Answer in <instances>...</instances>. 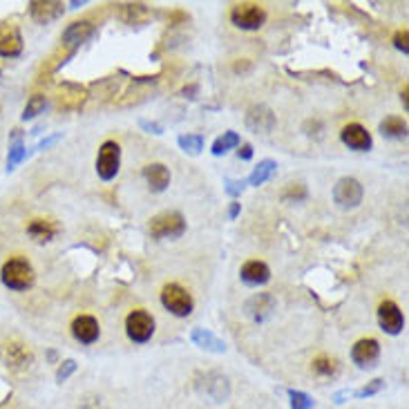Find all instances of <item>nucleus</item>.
I'll list each match as a JSON object with an SVG mask.
<instances>
[{
    "instance_id": "f257e3e1",
    "label": "nucleus",
    "mask_w": 409,
    "mask_h": 409,
    "mask_svg": "<svg viewBox=\"0 0 409 409\" xmlns=\"http://www.w3.org/2000/svg\"><path fill=\"white\" fill-rule=\"evenodd\" d=\"M0 280L12 291H27L32 289L36 282V271L34 267L23 258H12L3 264L0 269Z\"/></svg>"
},
{
    "instance_id": "f03ea898",
    "label": "nucleus",
    "mask_w": 409,
    "mask_h": 409,
    "mask_svg": "<svg viewBox=\"0 0 409 409\" xmlns=\"http://www.w3.org/2000/svg\"><path fill=\"white\" fill-rule=\"evenodd\" d=\"M195 390L210 403H226L231 398V383L222 372H206L195 378Z\"/></svg>"
},
{
    "instance_id": "7ed1b4c3",
    "label": "nucleus",
    "mask_w": 409,
    "mask_h": 409,
    "mask_svg": "<svg viewBox=\"0 0 409 409\" xmlns=\"http://www.w3.org/2000/svg\"><path fill=\"white\" fill-rule=\"evenodd\" d=\"M186 233V219L177 210L159 212L150 219V235L155 240H177Z\"/></svg>"
},
{
    "instance_id": "20e7f679",
    "label": "nucleus",
    "mask_w": 409,
    "mask_h": 409,
    "mask_svg": "<svg viewBox=\"0 0 409 409\" xmlns=\"http://www.w3.org/2000/svg\"><path fill=\"white\" fill-rule=\"evenodd\" d=\"M231 23L244 29V32H255V29H260L267 23V9L258 3H240L233 7Z\"/></svg>"
},
{
    "instance_id": "39448f33",
    "label": "nucleus",
    "mask_w": 409,
    "mask_h": 409,
    "mask_svg": "<svg viewBox=\"0 0 409 409\" xmlns=\"http://www.w3.org/2000/svg\"><path fill=\"white\" fill-rule=\"evenodd\" d=\"M161 304H163V309L170 311L172 315H177V318H188V315L192 313V306H195L190 293L179 284H166L163 286Z\"/></svg>"
},
{
    "instance_id": "423d86ee",
    "label": "nucleus",
    "mask_w": 409,
    "mask_h": 409,
    "mask_svg": "<svg viewBox=\"0 0 409 409\" xmlns=\"http://www.w3.org/2000/svg\"><path fill=\"white\" fill-rule=\"evenodd\" d=\"M362 195H365L362 183L353 177H342L333 186V201H335V206L342 210H351L360 206Z\"/></svg>"
},
{
    "instance_id": "0eeeda50",
    "label": "nucleus",
    "mask_w": 409,
    "mask_h": 409,
    "mask_svg": "<svg viewBox=\"0 0 409 409\" xmlns=\"http://www.w3.org/2000/svg\"><path fill=\"white\" fill-rule=\"evenodd\" d=\"M121 168V146L117 141H106L97 155V175L103 181H112Z\"/></svg>"
},
{
    "instance_id": "6e6552de",
    "label": "nucleus",
    "mask_w": 409,
    "mask_h": 409,
    "mask_svg": "<svg viewBox=\"0 0 409 409\" xmlns=\"http://www.w3.org/2000/svg\"><path fill=\"white\" fill-rule=\"evenodd\" d=\"M126 333H128V338L137 344L148 342L152 335H155V318L143 309L132 311L126 318Z\"/></svg>"
},
{
    "instance_id": "1a4fd4ad",
    "label": "nucleus",
    "mask_w": 409,
    "mask_h": 409,
    "mask_svg": "<svg viewBox=\"0 0 409 409\" xmlns=\"http://www.w3.org/2000/svg\"><path fill=\"white\" fill-rule=\"evenodd\" d=\"M244 126H247L253 135H271L275 126H278V117H275V112L269 106L258 103L247 110Z\"/></svg>"
},
{
    "instance_id": "9d476101",
    "label": "nucleus",
    "mask_w": 409,
    "mask_h": 409,
    "mask_svg": "<svg viewBox=\"0 0 409 409\" xmlns=\"http://www.w3.org/2000/svg\"><path fill=\"white\" fill-rule=\"evenodd\" d=\"M3 360L12 372L23 374L27 372L29 367L34 365V353L32 349L25 344V342H18V340H9L3 347Z\"/></svg>"
},
{
    "instance_id": "9b49d317",
    "label": "nucleus",
    "mask_w": 409,
    "mask_h": 409,
    "mask_svg": "<svg viewBox=\"0 0 409 409\" xmlns=\"http://www.w3.org/2000/svg\"><path fill=\"white\" fill-rule=\"evenodd\" d=\"M97 27L90 23V20H76V23H72L63 29V36H60V43L67 49V52L76 54V49L87 43V40L94 36Z\"/></svg>"
},
{
    "instance_id": "f8f14e48",
    "label": "nucleus",
    "mask_w": 409,
    "mask_h": 409,
    "mask_svg": "<svg viewBox=\"0 0 409 409\" xmlns=\"http://www.w3.org/2000/svg\"><path fill=\"white\" fill-rule=\"evenodd\" d=\"M378 324L387 335H398L405 329V315L398 309V304L392 300H385L378 306Z\"/></svg>"
},
{
    "instance_id": "ddd939ff",
    "label": "nucleus",
    "mask_w": 409,
    "mask_h": 409,
    "mask_svg": "<svg viewBox=\"0 0 409 409\" xmlns=\"http://www.w3.org/2000/svg\"><path fill=\"white\" fill-rule=\"evenodd\" d=\"M381 358V344L376 338H362L351 347V360L360 369H372Z\"/></svg>"
},
{
    "instance_id": "4468645a",
    "label": "nucleus",
    "mask_w": 409,
    "mask_h": 409,
    "mask_svg": "<svg viewBox=\"0 0 409 409\" xmlns=\"http://www.w3.org/2000/svg\"><path fill=\"white\" fill-rule=\"evenodd\" d=\"M27 9H29V16H32L38 25H49L63 16L65 5L58 3V0H32V3L27 5Z\"/></svg>"
},
{
    "instance_id": "2eb2a0df",
    "label": "nucleus",
    "mask_w": 409,
    "mask_h": 409,
    "mask_svg": "<svg viewBox=\"0 0 409 409\" xmlns=\"http://www.w3.org/2000/svg\"><path fill=\"white\" fill-rule=\"evenodd\" d=\"M275 306H278V302H275V298L271 293H255L253 298L247 302V315L253 320V322H267L271 315L275 313Z\"/></svg>"
},
{
    "instance_id": "dca6fc26",
    "label": "nucleus",
    "mask_w": 409,
    "mask_h": 409,
    "mask_svg": "<svg viewBox=\"0 0 409 409\" xmlns=\"http://www.w3.org/2000/svg\"><path fill=\"white\" fill-rule=\"evenodd\" d=\"M23 52V36L14 23H0V56L16 58Z\"/></svg>"
},
{
    "instance_id": "f3484780",
    "label": "nucleus",
    "mask_w": 409,
    "mask_h": 409,
    "mask_svg": "<svg viewBox=\"0 0 409 409\" xmlns=\"http://www.w3.org/2000/svg\"><path fill=\"white\" fill-rule=\"evenodd\" d=\"M340 139L347 148H351L356 152H367L372 150V135L367 132V128H362L360 124H349L344 126L342 132H340Z\"/></svg>"
},
{
    "instance_id": "a211bd4d",
    "label": "nucleus",
    "mask_w": 409,
    "mask_h": 409,
    "mask_svg": "<svg viewBox=\"0 0 409 409\" xmlns=\"http://www.w3.org/2000/svg\"><path fill=\"white\" fill-rule=\"evenodd\" d=\"M99 322L92 315H78L72 322V335L81 342V344H94L99 340Z\"/></svg>"
},
{
    "instance_id": "6ab92c4d",
    "label": "nucleus",
    "mask_w": 409,
    "mask_h": 409,
    "mask_svg": "<svg viewBox=\"0 0 409 409\" xmlns=\"http://www.w3.org/2000/svg\"><path fill=\"white\" fill-rule=\"evenodd\" d=\"M240 278L247 286H262L271 280V269L260 260H251L240 269Z\"/></svg>"
},
{
    "instance_id": "aec40b11",
    "label": "nucleus",
    "mask_w": 409,
    "mask_h": 409,
    "mask_svg": "<svg viewBox=\"0 0 409 409\" xmlns=\"http://www.w3.org/2000/svg\"><path fill=\"white\" fill-rule=\"evenodd\" d=\"M143 177L148 181L150 192H163L170 186V170L163 163H150L143 168Z\"/></svg>"
},
{
    "instance_id": "412c9836",
    "label": "nucleus",
    "mask_w": 409,
    "mask_h": 409,
    "mask_svg": "<svg viewBox=\"0 0 409 409\" xmlns=\"http://www.w3.org/2000/svg\"><path fill=\"white\" fill-rule=\"evenodd\" d=\"M190 340L203 351H210V353H224L226 351V342H224L222 338H217L212 331L201 329V326H195V329L190 331Z\"/></svg>"
},
{
    "instance_id": "4be33fe9",
    "label": "nucleus",
    "mask_w": 409,
    "mask_h": 409,
    "mask_svg": "<svg viewBox=\"0 0 409 409\" xmlns=\"http://www.w3.org/2000/svg\"><path fill=\"white\" fill-rule=\"evenodd\" d=\"M56 224L54 222H47V219H32L27 226V235L32 237L36 244H47L54 240L56 235Z\"/></svg>"
},
{
    "instance_id": "5701e85b",
    "label": "nucleus",
    "mask_w": 409,
    "mask_h": 409,
    "mask_svg": "<svg viewBox=\"0 0 409 409\" xmlns=\"http://www.w3.org/2000/svg\"><path fill=\"white\" fill-rule=\"evenodd\" d=\"M117 7H119V18L126 20L128 25L141 23V20H146L150 16L148 5H143V3H124V5H117Z\"/></svg>"
},
{
    "instance_id": "b1692460",
    "label": "nucleus",
    "mask_w": 409,
    "mask_h": 409,
    "mask_svg": "<svg viewBox=\"0 0 409 409\" xmlns=\"http://www.w3.org/2000/svg\"><path fill=\"white\" fill-rule=\"evenodd\" d=\"M275 170H278V163H275L273 159H264V161H260L258 166L253 168L251 177H249V183H251V186H255V188H260L275 175Z\"/></svg>"
},
{
    "instance_id": "393cba45",
    "label": "nucleus",
    "mask_w": 409,
    "mask_h": 409,
    "mask_svg": "<svg viewBox=\"0 0 409 409\" xmlns=\"http://www.w3.org/2000/svg\"><path fill=\"white\" fill-rule=\"evenodd\" d=\"M381 135L387 139H405L407 137V121L401 117H387L381 121Z\"/></svg>"
},
{
    "instance_id": "a878e982",
    "label": "nucleus",
    "mask_w": 409,
    "mask_h": 409,
    "mask_svg": "<svg viewBox=\"0 0 409 409\" xmlns=\"http://www.w3.org/2000/svg\"><path fill=\"white\" fill-rule=\"evenodd\" d=\"M313 372L322 378H335L340 374V362L331 356H318L313 360Z\"/></svg>"
},
{
    "instance_id": "bb28decb",
    "label": "nucleus",
    "mask_w": 409,
    "mask_h": 409,
    "mask_svg": "<svg viewBox=\"0 0 409 409\" xmlns=\"http://www.w3.org/2000/svg\"><path fill=\"white\" fill-rule=\"evenodd\" d=\"M237 146H240V135H237V132H224L222 137H217L212 141V155L222 157V155H226L228 150L237 148Z\"/></svg>"
},
{
    "instance_id": "cd10ccee",
    "label": "nucleus",
    "mask_w": 409,
    "mask_h": 409,
    "mask_svg": "<svg viewBox=\"0 0 409 409\" xmlns=\"http://www.w3.org/2000/svg\"><path fill=\"white\" fill-rule=\"evenodd\" d=\"M27 157V150L23 146L20 137H14V141L9 143V155H7V172H12L20 161Z\"/></svg>"
},
{
    "instance_id": "c85d7f7f",
    "label": "nucleus",
    "mask_w": 409,
    "mask_h": 409,
    "mask_svg": "<svg viewBox=\"0 0 409 409\" xmlns=\"http://www.w3.org/2000/svg\"><path fill=\"white\" fill-rule=\"evenodd\" d=\"M47 108V99L43 94H34L32 99L27 101V106L23 110V121H29V119H36L38 115H43Z\"/></svg>"
},
{
    "instance_id": "c756f323",
    "label": "nucleus",
    "mask_w": 409,
    "mask_h": 409,
    "mask_svg": "<svg viewBox=\"0 0 409 409\" xmlns=\"http://www.w3.org/2000/svg\"><path fill=\"white\" fill-rule=\"evenodd\" d=\"M179 148L183 152H188V155H199V152L203 150V137L201 135H181L177 139Z\"/></svg>"
},
{
    "instance_id": "7c9ffc66",
    "label": "nucleus",
    "mask_w": 409,
    "mask_h": 409,
    "mask_svg": "<svg viewBox=\"0 0 409 409\" xmlns=\"http://www.w3.org/2000/svg\"><path fill=\"white\" fill-rule=\"evenodd\" d=\"M289 398H291V409H313V398L304 392L298 390H289Z\"/></svg>"
},
{
    "instance_id": "2f4dec72",
    "label": "nucleus",
    "mask_w": 409,
    "mask_h": 409,
    "mask_svg": "<svg viewBox=\"0 0 409 409\" xmlns=\"http://www.w3.org/2000/svg\"><path fill=\"white\" fill-rule=\"evenodd\" d=\"M306 195H309V192H306L304 183H289L286 190L282 192V199H286V201H304Z\"/></svg>"
},
{
    "instance_id": "473e14b6",
    "label": "nucleus",
    "mask_w": 409,
    "mask_h": 409,
    "mask_svg": "<svg viewBox=\"0 0 409 409\" xmlns=\"http://www.w3.org/2000/svg\"><path fill=\"white\" fill-rule=\"evenodd\" d=\"M383 387H385V381H383V378H376V381L367 383L365 387H360V390L353 392L351 396H356V398H369V396H376L378 392H383Z\"/></svg>"
},
{
    "instance_id": "72a5a7b5",
    "label": "nucleus",
    "mask_w": 409,
    "mask_h": 409,
    "mask_svg": "<svg viewBox=\"0 0 409 409\" xmlns=\"http://www.w3.org/2000/svg\"><path fill=\"white\" fill-rule=\"evenodd\" d=\"M76 372V362L74 360H65V362H60L58 365V369H56V383L58 385H63L67 378Z\"/></svg>"
},
{
    "instance_id": "f704fd0d",
    "label": "nucleus",
    "mask_w": 409,
    "mask_h": 409,
    "mask_svg": "<svg viewBox=\"0 0 409 409\" xmlns=\"http://www.w3.org/2000/svg\"><path fill=\"white\" fill-rule=\"evenodd\" d=\"M394 47L401 49L403 54H409V32H407V29H401V32H396V36H394Z\"/></svg>"
},
{
    "instance_id": "c9c22d12",
    "label": "nucleus",
    "mask_w": 409,
    "mask_h": 409,
    "mask_svg": "<svg viewBox=\"0 0 409 409\" xmlns=\"http://www.w3.org/2000/svg\"><path fill=\"white\" fill-rule=\"evenodd\" d=\"M224 183H226V192H228L231 197L242 195L244 188H247V183H244V181H237V179H226Z\"/></svg>"
},
{
    "instance_id": "e433bc0d",
    "label": "nucleus",
    "mask_w": 409,
    "mask_h": 409,
    "mask_svg": "<svg viewBox=\"0 0 409 409\" xmlns=\"http://www.w3.org/2000/svg\"><path fill=\"white\" fill-rule=\"evenodd\" d=\"M139 126L146 130V132H150V135H163V126H159V124H155V121H146V119H141L139 121Z\"/></svg>"
},
{
    "instance_id": "4c0bfd02",
    "label": "nucleus",
    "mask_w": 409,
    "mask_h": 409,
    "mask_svg": "<svg viewBox=\"0 0 409 409\" xmlns=\"http://www.w3.org/2000/svg\"><path fill=\"white\" fill-rule=\"evenodd\" d=\"M240 159H244V161H249L251 157H253V146H249V143H244V146L240 148Z\"/></svg>"
},
{
    "instance_id": "58836bf2",
    "label": "nucleus",
    "mask_w": 409,
    "mask_h": 409,
    "mask_svg": "<svg viewBox=\"0 0 409 409\" xmlns=\"http://www.w3.org/2000/svg\"><path fill=\"white\" fill-rule=\"evenodd\" d=\"M58 139H60V135H54V137H47V139H43V141H40V143H38V146H36V148H38V150H45V148H49V146H54V143H56Z\"/></svg>"
},
{
    "instance_id": "ea45409f",
    "label": "nucleus",
    "mask_w": 409,
    "mask_h": 409,
    "mask_svg": "<svg viewBox=\"0 0 409 409\" xmlns=\"http://www.w3.org/2000/svg\"><path fill=\"white\" fill-rule=\"evenodd\" d=\"M240 210H242V203H237V201H233L231 206H228V219H237V215H240Z\"/></svg>"
},
{
    "instance_id": "a19ab883",
    "label": "nucleus",
    "mask_w": 409,
    "mask_h": 409,
    "mask_svg": "<svg viewBox=\"0 0 409 409\" xmlns=\"http://www.w3.org/2000/svg\"><path fill=\"white\" fill-rule=\"evenodd\" d=\"M47 358H49V360L54 362V360H56V353H54V351H47Z\"/></svg>"
},
{
    "instance_id": "79ce46f5",
    "label": "nucleus",
    "mask_w": 409,
    "mask_h": 409,
    "mask_svg": "<svg viewBox=\"0 0 409 409\" xmlns=\"http://www.w3.org/2000/svg\"><path fill=\"white\" fill-rule=\"evenodd\" d=\"M407 92H409V90L405 87V90H403V103H405V108H407Z\"/></svg>"
}]
</instances>
